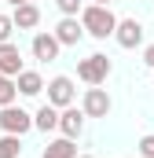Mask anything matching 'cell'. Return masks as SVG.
I'll return each mask as SVG.
<instances>
[{"label":"cell","instance_id":"1","mask_svg":"<svg viewBox=\"0 0 154 158\" xmlns=\"http://www.w3.org/2000/svg\"><path fill=\"white\" fill-rule=\"evenodd\" d=\"M81 26H84V33H88V37L107 40V37H114L117 19H114V11H110L107 4H88V7L81 11Z\"/></svg>","mask_w":154,"mask_h":158},{"label":"cell","instance_id":"22","mask_svg":"<svg viewBox=\"0 0 154 158\" xmlns=\"http://www.w3.org/2000/svg\"><path fill=\"white\" fill-rule=\"evenodd\" d=\"M92 4H110V0H92Z\"/></svg>","mask_w":154,"mask_h":158},{"label":"cell","instance_id":"11","mask_svg":"<svg viewBox=\"0 0 154 158\" xmlns=\"http://www.w3.org/2000/svg\"><path fill=\"white\" fill-rule=\"evenodd\" d=\"M15 85H18V92H22V96H40V92L48 88L44 77H40L37 70H22V74L15 77Z\"/></svg>","mask_w":154,"mask_h":158},{"label":"cell","instance_id":"17","mask_svg":"<svg viewBox=\"0 0 154 158\" xmlns=\"http://www.w3.org/2000/svg\"><path fill=\"white\" fill-rule=\"evenodd\" d=\"M15 30H18V26H15V19H11V15H0V44H7Z\"/></svg>","mask_w":154,"mask_h":158},{"label":"cell","instance_id":"21","mask_svg":"<svg viewBox=\"0 0 154 158\" xmlns=\"http://www.w3.org/2000/svg\"><path fill=\"white\" fill-rule=\"evenodd\" d=\"M7 4H11V7H18V4H30V0H7Z\"/></svg>","mask_w":154,"mask_h":158},{"label":"cell","instance_id":"2","mask_svg":"<svg viewBox=\"0 0 154 158\" xmlns=\"http://www.w3.org/2000/svg\"><path fill=\"white\" fill-rule=\"evenodd\" d=\"M77 77L84 81V85H103V81L110 77V59L107 55H88V59H81L77 63Z\"/></svg>","mask_w":154,"mask_h":158},{"label":"cell","instance_id":"7","mask_svg":"<svg viewBox=\"0 0 154 158\" xmlns=\"http://www.w3.org/2000/svg\"><path fill=\"white\" fill-rule=\"evenodd\" d=\"M59 37L55 33H37L33 37V59H40V63H51V59H59Z\"/></svg>","mask_w":154,"mask_h":158},{"label":"cell","instance_id":"13","mask_svg":"<svg viewBox=\"0 0 154 158\" xmlns=\"http://www.w3.org/2000/svg\"><path fill=\"white\" fill-rule=\"evenodd\" d=\"M59 107H51V103H44L37 114H33V129H40V132H51V129H59Z\"/></svg>","mask_w":154,"mask_h":158},{"label":"cell","instance_id":"6","mask_svg":"<svg viewBox=\"0 0 154 158\" xmlns=\"http://www.w3.org/2000/svg\"><path fill=\"white\" fill-rule=\"evenodd\" d=\"M114 40L121 44V48H136V44H143V26H140V19H117Z\"/></svg>","mask_w":154,"mask_h":158},{"label":"cell","instance_id":"10","mask_svg":"<svg viewBox=\"0 0 154 158\" xmlns=\"http://www.w3.org/2000/svg\"><path fill=\"white\" fill-rule=\"evenodd\" d=\"M55 37H59V44H77L84 37V26L77 22V15H63L59 26H55Z\"/></svg>","mask_w":154,"mask_h":158},{"label":"cell","instance_id":"4","mask_svg":"<svg viewBox=\"0 0 154 158\" xmlns=\"http://www.w3.org/2000/svg\"><path fill=\"white\" fill-rule=\"evenodd\" d=\"M110 96H107V88H99V85H92L88 92H84V99H81V110L88 114V118H107L110 114Z\"/></svg>","mask_w":154,"mask_h":158},{"label":"cell","instance_id":"12","mask_svg":"<svg viewBox=\"0 0 154 158\" xmlns=\"http://www.w3.org/2000/svg\"><path fill=\"white\" fill-rule=\"evenodd\" d=\"M11 19H15V26H18V30H33V26L40 22V7L33 4V0H30V4H18Z\"/></svg>","mask_w":154,"mask_h":158},{"label":"cell","instance_id":"3","mask_svg":"<svg viewBox=\"0 0 154 158\" xmlns=\"http://www.w3.org/2000/svg\"><path fill=\"white\" fill-rule=\"evenodd\" d=\"M33 129V114H26L22 107H0V132H15V136H22V132H30Z\"/></svg>","mask_w":154,"mask_h":158},{"label":"cell","instance_id":"16","mask_svg":"<svg viewBox=\"0 0 154 158\" xmlns=\"http://www.w3.org/2000/svg\"><path fill=\"white\" fill-rule=\"evenodd\" d=\"M15 96H18V85H15V77L0 74V107H11V103H15Z\"/></svg>","mask_w":154,"mask_h":158},{"label":"cell","instance_id":"14","mask_svg":"<svg viewBox=\"0 0 154 158\" xmlns=\"http://www.w3.org/2000/svg\"><path fill=\"white\" fill-rule=\"evenodd\" d=\"M44 158H77V147L70 136H63V140H51L48 147H44Z\"/></svg>","mask_w":154,"mask_h":158},{"label":"cell","instance_id":"18","mask_svg":"<svg viewBox=\"0 0 154 158\" xmlns=\"http://www.w3.org/2000/svg\"><path fill=\"white\" fill-rule=\"evenodd\" d=\"M136 147H140V158H154V132H151V136H143Z\"/></svg>","mask_w":154,"mask_h":158},{"label":"cell","instance_id":"15","mask_svg":"<svg viewBox=\"0 0 154 158\" xmlns=\"http://www.w3.org/2000/svg\"><path fill=\"white\" fill-rule=\"evenodd\" d=\"M18 155H22V136L4 132L0 136V158H18Z\"/></svg>","mask_w":154,"mask_h":158},{"label":"cell","instance_id":"8","mask_svg":"<svg viewBox=\"0 0 154 158\" xmlns=\"http://www.w3.org/2000/svg\"><path fill=\"white\" fill-rule=\"evenodd\" d=\"M84 110H77V107H66L63 114H59V129H63V136H70V140H77L81 132H84Z\"/></svg>","mask_w":154,"mask_h":158},{"label":"cell","instance_id":"19","mask_svg":"<svg viewBox=\"0 0 154 158\" xmlns=\"http://www.w3.org/2000/svg\"><path fill=\"white\" fill-rule=\"evenodd\" d=\"M55 4H59V11H63V15H77V11H84V7H81V0H55Z\"/></svg>","mask_w":154,"mask_h":158},{"label":"cell","instance_id":"5","mask_svg":"<svg viewBox=\"0 0 154 158\" xmlns=\"http://www.w3.org/2000/svg\"><path fill=\"white\" fill-rule=\"evenodd\" d=\"M48 103L51 107H59V110H66V107H74V81L70 77H51L48 81Z\"/></svg>","mask_w":154,"mask_h":158},{"label":"cell","instance_id":"23","mask_svg":"<svg viewBox=\"0 0 154 158\" xmlns=\"http://www.w3.org/2000/svg\"><path fill=\"white\" fill-rule=\"evenodd\" d=\"M81 158H92V155H81Z\"/></svg>","mask_w":154,"mask_h":158},{"label":"cell","instance_id":"20","mask_svg":"<svg viewBox=\"0 0 154 158\" xmlns=\"http://www.w3.org/2000/svg\"><path fill=\"white\" fill-rule=\"evenodd\" d=\"M143 63L154 70V44H147V48H143Z\"/></svg>","mask_w":154,"mask_h":158},{"label":"cell","instance_id":"9","mask_svg":"<svg viewBox=\"0 0 154 158\" xmlns=\"http://www.w3.org/2000/svg\"><path fill=\"white\" fill-rule=\"evenodd\" d=\"M0 74L7 77H18L22 74V55H18V44H0Z\"/></svg>","mask_w":154,"mask_h":158}]
</instances>
